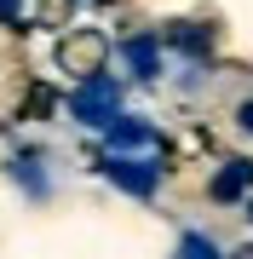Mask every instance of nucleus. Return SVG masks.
I'll return each mask as SVG.
<instances>
[{"mask_svg": "<svg viewBox=\"0 0 253 259\" xmlns=\"http://www.w3.org/2000/svg\"><path fill=\"white\" fill-rule=\"evenodd\" d=\"M69 110H75L81 121H92V127H104V121H115V115H121V87H115V81H104V75H92L81 93H69Z\"/></svg>", "mask_w": 253, "mask_h": 259, "instance_id": "f257e3e1", "label": "nucleus"}, {"mask_svg": "<svg viewBox=\"0 0 253 259\" xmlns=\"http://www.w3.org/2000/svg\"><path fill=\"white\" fill-rule=\"evenodd\" d=\"M104 173H110L127 196H156V167H144V161H110Z\"/></svg>", "mask_w": 253, "mask_h": 259, "instance_id": "f03ea898", "label": "nucleus"}, {"mask_svg": "<svg viewBox=\"0 0 253 259\" xmlns=\"http://www.w3.org/2000/svg\"><path fill=\"white\" fill-rule=\"evenodd\" d=\"M247 185H253V161H225L213 179V202H242Z\"/></svg>", "mask_w": 253, "mask_h": 259, "instance_id": "7ed1b4c3", "label": "nucleus"}, {"mask_svg": "<svg viewBox=\"0 0 253 259\" xmlns=\"http://www.w3.org/2000/svg\"><path fill=\"white\" fill-rule=\"evenodd\" d=\"M150 139H156V127H144V121H127V115L104 121V144H110V150H138Z\"/></svg>", "mask_w": 253, "mask_h": 259, "instance_id": "20e7f679", "label": "nucleus"}, {"mask_svg": "<svg viewBox=\"0 0 253 259\" xmlns=\"http://www.w3.org/2000/svg\"><path fill=\"white\" fill-rule=\"evenodd\" d=\"M127 64H132V75H144V81H150V75L161 69V40L132 35V40H127Z\"/></svg>", "mask_w": 253, "mask_h": 259, "instance_id": "39448f33", "label": "nucleus"}, {"mask_svg": "<svg viewBox=\"0 0 253 259\" xmlns=\"http://www.w3.org/2000/svg\"><path fill=\"white\" fill-rule=\"evenodd\" d=\"M173 259H219V248H213L201 231H184V236H178V253H173Z\"/></svg>", "mask_w": 253, "mask_h": 259, "instance_id": "423d86ee", "label": "nucleus"}, {"mask_svg": "<svg viewBox=\"0 0 253 259\" xmlns=\"http://www.w3.org/2000/svg\"><path fill=\"white\" fill-rule=\"evenodd\" d=\"M173 40H178V52L207 58V35H201V29H184V23H178V29H173Z\"/></svg>", "mask_w": 253, "mask_h": 259, "instance_id": "0eeeda50", "label": "nucleus"}, {"mask_svg": "<svg viewBox=\"0 0 253 259\" xmlns=\"http://www.w3.org/2000/svg\"><path fill=\"white\" fill-rule=\"evenodd\" d=\"M0 23H18V0H0Z\"/></svg>", "mask_w": 253, "mask_h": 259, "instance_id": "6e6552de", "label": "nucleus"}, {"mask_svg": "<svg viewBox=\"0 0 253 259\" xmlns=\"http://www.w3.org/2000/svg\"><path fill=\"white\" fill-rule=\"evenodd\" d=\"M242 127H247V133H253V104H242Z\"/></svg>", "mask_w": 253, "mask_h": 259, "instance_id": "1a4fd4ad", "label": "nucleus"}]
</instances>
